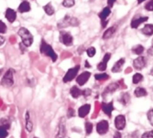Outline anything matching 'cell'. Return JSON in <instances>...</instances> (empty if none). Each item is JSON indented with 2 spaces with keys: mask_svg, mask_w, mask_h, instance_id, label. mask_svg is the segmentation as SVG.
I'll list each match as a JSON object with an SVG mask.
<instances>
[{
  "mask_svg": "<svg viewBox=\"0 0 153 138\" xmlns=\"http://www.w3.org/2000/svg\"><path fill=\"white\" fill-rule=\"evenodd\" d=\"M79 70H80V66L79 65L76 66H74V67H73V68H70L66 72V74L65 75V76L63 78V82L64 83H68V82L73 81L74 79V77L77 75Z\"/></svg>",
  "mask_w": 153,
  "mask_h": 138,
  "instance_id": "cell-6",
  "label": "cell"
},
{
  "mask_svg": "<svg viewBox=\"0 0 153 138\" xmlns=\"http://www.w3.org/2000/svg\"><path fill=\"white\" fill-rule=\"evenodd\" d=\"M66 134V128H65V119L62 118L59 121L58 125V129H57V134L56 138H65Z\"/></svg>",
  "mask_w": 153,
  "mask_h": 138,
  "instance_id": "cell-8",
  "label": "cell"
},
{
  "mask_svg": "<svg viewBox=\"0 0 153 138\" xmlns=\"http://www.w3.org/2000/svg\"><path fill=\"white\" fill-rule=\"evenodd\" d=\"M110 13H111V10H110V8L108 6V7H105V8L99 13V16H100V18L101 19V21H104V20L107 19V17H108Z\"/></svg>",
  "mask_w": 153,
  "mask_h": 138,
  "instance_id": "cell-25",
  "label": "cell"
},
{
  "mask_svg": "<svg viewBox=\"0 0 153 138\" xmlns=\"http://www.w3.org/2000/svg\"><path fill=\"white\" fill-rule=\"evenodd\" d=\"M6 31H7V27H6L5 23H4L3 21H1V20H0V34H4V33H5V32H6Z\"/></svg>",
  "mask_w": 153,
  "mask_h": 138,
  "instance_id": "cell-36",
  "label": "cell"
},
{
  "mask_svg": "<svg viewBox=\"0 0 153 138\" xmlns=\"http://www.w3.org/2000/svg\"><path fill=\"white\" fill-rule=\"evenodd\" d=\"M109 125L107 120H101L97 124V132L100 135H105L108 131Z\"/></svg>",
  "mask_w": 153,
  "mask_h": 138,
  "instance_id": "cell-10",
  "label": "cell"
},
{
  "mask_svg": "<svg viewBox=\"0 0 153 138\" xmlns=\"http://www.w3.org/2000/svg\"><path fill=\"white\" fill-rule=\"evenodd\" d=\"M33 138H38V137H33Z\"/></svg>",
  "mask_w": 153,
  "mask_h": 138,
  "instance_id": "cell-53",
  "label": "cell"
},
{
  "mask_svg": "<svg viewBox=\"0 0 153 138\" xmlns=\"http://www.w3.org/2000/svg\"><path fill=\"white\" fill-rule=\"evenodd\" d=\"M126 125V119L124 115H118L115 119V127L117 130L125 129Z\"/></svg>",
  "mask_w": 153,
  "mask_h": 138,
  "instance_id": "cell-7",
  "label": "cell"
},
{
  "mask_svg": "<svg viewBox=\"0 0 153 138\" xmlns=\"http://www.w3.org/2000/svg\"><path fill=\"white\" fill-rule=\"evenodd\" d=\"M43 9L45 11V13L48 15H49V16H51V15H53L55 13V8L53 7V5L51 4V3H48L47 4H45L43 6Z\"/></svg>",
  "mask_w": 153,
  "mask_h": 138,
  "instance_id": "cell-24",
  "label": "cell"
},
{
  "mask_svg": "<svg viewBox=\"0 0 153 138\" xmlns=\"http://www.w3.org/2000/svg\"><path fill=\"white\" fill-rule=\"evenodd\" d=\"M85 130H86L87 136H89V135L91 134V132H92V130H93V126H92V124H91V122L87 121V122L85 123Z\"/></svg>",
  "mask_w": 153,
  "mask_h": 138,
  "instance_id": "cell-33",
  "label": "cell"
},
{
  "mask_svg": "<svg viewBox=\"0 0 153 138\" xmlns=\"http://www.w3.org/2000/svg\"><path fill=\"white\" fill-rule=\"evenodd\" d=\"M113 138H122V135H121V133H119V132H116Z\"/></svg>",
  "mask_w": 153,
  "mask_h": 138,
  "instance_id": "cell-45",
  "label": "cell"
},
{
  "mask_svg": "<svg viewBox=\"0 0 153 138\" xmlns=\"http://www.w3.org/2000/svg\"><path fill=\"white\" fill-rule=\"evenodd\" d=\"M151 74H152V75H153V68L152 69V71H151Z\"/></svg>",
  "mask_w": 153,
  "mask_h": 138,
  "instance_id": "cell-51",
  "label": "cell"
},
{
  "mask_svg": "<svg viewBox=\"0 0 153 138\" xmlns=\"http://www.w3.org/2000/svg\"><path fill=\"white\" fill-rule=\"evenodd\" d=\"M148 17L147 16H144V17H140V18H137V19H134L132 22H131V27L134 28V29H136L141 23L144 22H147L148 21Z\"/></svg>",
  "mask_w": 153,
  "mask_h": 138,
  "instance_id": "cell-18",
  "label": "cell"
},
{
  "mask_svg": "<svg viewBox=\"0 0 153 138\" xmlns=\"http://www.w3.org/2000/svg\"><path fill=\"white\" fill-rule=\"evenodd\" d=\"M145 9L148 10V11H153V0H151L150 2H148L146 4H145Z\"/></svg>",
  "mask_w": 153,
  "mask_h": 138,
  "instance_id": "cell-39",
  "label": "cell"
},
{
  "mask_svg": "<svg viewBox=\"0 0 153 138\" xmlns=\"http://www.w3.org/2000/svg\"><path fill=\"white\" fill-rule=\"evenodd\" d=\"M110 58H111V54H110V53H107V54L104 56L102 61L98 65V69H99L100 71H105V70L107 69V66H108V61Z\"/></svg>",
  "mask_w": 153,
  "mask_h": 138,
  "instance_id": "cell-14",
  "label": "cell"
},
{
  "mask_svg": "<svg viewBox=\"0 0 153 138\" xmlns=\"http://www.w3.org/2000/svg\"><path fill=\"white\" fill-rule=\"evenodd\" d=\"M19 47H20V49H22V52L23 53V52L25 51V48H26V47H25V46H24V45H23L22 42L19 44Z\"/></svg>",
  "mask_w": 153,
  "mask_h": 138,
  "instance_id": "cell-43",
  "label": "cell"
},
{
  "mask_svg": "<svg viewBox=\"0 0 153 138\" xmlns=\"http://www.w3.org/2000/svg\"><path fill=\"white\" fill-rule=\"evenodd\" d=\"M79 25V21L77 18L75 17H71L70 15H65L58 23H57V27L59 29L61 28H65L68 26H78Z\"/></svg>",
  "mask_w": 153,
  "mask_h": 138,
  "instance_id": "cell-3",
  "label": "cell"
},
{
  "mask_svg": "<svg viewBox=\"0 0 153 138\" xmlns=\"http://www.w3.org/2000/svg\"><path fill=\"white\" fill-rule=\"evenodd\" d=\"M129 101H130V95H129V93H127V92L122 93L121 98H120V102L123 105H126L129 102Z\"/></svg>",
  "mask_w": 153,
  "mask_h": 138,
  "instance_id": "cell-27",
  "label": "cell"
},
{
  "mask_svg": "<svg viewBox=\"0 0 153 138\" xmlns=\"http://www.w3.org/2000/svg\"><path fill=\"white\" fill-rule=\"evenodd\" d=\"M133 52L134 53H135L136 55H142L143 53V51H144V48H143V46H142V45H137V46H135L134 48H133Z\"/></svg>",
  "mask_w": 153,
  "mask_h": 138,
  "instance_id": "cell-29",
  "label": "cell"
},
{
  "mask_svg": "<svg viewBox=\"0 0 153 138\" xmlns=\"http://www.w3.org/2000/svg\"><path fill=\"white\" fill-rule=\"evenodd\" d=\"M0 126L3 127V128H6L8 130L10 128V127H11V121L8 119L3 118L0 120Z\"/></svg>",
  "mask_w": 153,
  "mask_h": 138,
  "instance_id": "cell-28",
  "label": "cell"
},
{
  "mask_svg": "<svg viewBox=\"0 0 153 138\" xmlns=\"http://www.w3.org/2000/svg\"><path fill=\"white\" fill-rule=\"evenodd\" d=\"M108 74H98L95 75V79L98 81H105L107 79H108Z\"/></svg>",
  "mask_w": 153,
  "mask_h": 138,
  "instance_id": "cell-32",
  "label": "cell"
},
{
  "mask_svg": "<svg viewBox=\"0 0 153 138\" xmlns=\"http://www.w3.org/2000/svg\"><path fill=\"white\" fill-rule=\"evenodd\" d=\"M119 88V84L118 83H113V84H110L104 91L102 96H106L109 93H113L114 92H116L117 89Z\"/></svg>",
  "mask_w": 153,
  "mask_h": 138,
  "instance_id": "cell-17",
  "label": "cell"
},
{
  "mask_svg": "<svg viewBox=\"0 0 153 138\" xmlns=\"http://www.w3.org/2000/svg\"><path fill=\"white\" fill-rule=\"evenodd\" d=\"M142 138H153V130H151L149 132H145L143 134Z\"/></svg>",
  "mask_w": 153,
  "mask_h": 138,
  "instance_id": "cell-40",
  "label": "cell"
},
{
  "mask_svg": "<svg viewBox=\"0 0 153 138\" xmlns=\"http://www.w3.org/2000/svg\"><path fill=\"white\" fill-rule=\"evenodd\" d=\"M74 115H75L74 110L72 109V108H69L68 110H67V118H68V119H71V118L74 117Z\"/></svg>",
  "mask_w": 153,
  "mask_h": 138,
  "instance_id": "cell-38",
  "label": "cell"
},
{
  "mask_svg": "<svg viewBox=\"0 0 153 138\" xmlns=\"http://www.w3.org/2000/svg\"><path fill=\"white\" fill-rule=\"evenodd\" d=\"M85 66L86 67H91V65L88 63V61H85Z\"/></svg>",
  "mask_w": 153,
  "mask_h": 138,
  "instance_id": "cell-48",
  "label": "cell"
},
{
  "mask_svg": "<svg viewBox=\"0 0 153 138\" xmlns=\"http://www.w3.org/2000/svg\"><path fill=\"white\" fill-rule=\"evenodd\" d=\"M17 33L22 39V43L26 48L31 46V44L33 43V36L28 29H26L25 27H21L18 30Z\"/></svg>",
  "mask_w": 153,
  "mask_h": 138,
  "instance_id": "cell-1",
  "label": "cell"
},
{
  "mask_svg": "<svg viewBox=\"0 0 153 138\" xmlns=\"http://www.w3.org/2000/svg\"><path fill=\"white\" fill-rule=\"evenodd\" d=\"M125 138H137V136L135 133H133V134H130L128 136H126Z\"/></svg>",
  "mask_w": 153,
  "mask_h": 138,
  "instance_id": "cell-42",
  "label": "cell"
},
{
  "mask_svg": "<svg viewBox=\"0 0 153 138\" xmlns=\"http://www.w3.org/2000/svg\"><path fill=\"white\" fill-rule=\"evenodd\" d=\"M91 75V74L90 72H88V71H85V72L82 73L80 75L77 76V78H76V83H77L79 85H81V86L84 85V84L87 83V81L90 79Z\"/></svg>",
  "mask_w": 153,
  "mask_h": 138,
  "instance_id": "cell-11",
  "label": "cell"
},
{
  "mask_svg": "<svg viewBox=\"0 0 153 138\" xmlns=\"http://www.w3.org/2000/svg\"><path fill=\"white\" fill-rule=\"evenodd\" d=\"M148 93H147V91L144 89V88H143V87H137L136 89H135V91H134V95L136 96V97H138V98H140V97H144V96H146Z\"/></svg>",
  "mask_w": 153,
  "mask_h": 138,
  "instance_id": "cell-26",
  "label": "cell"
},
{
  "mask_svg": "<svg viewBox=\"0 0 153 138\" xmlns=\"http://www.w3.org/2000/svg\"><path fill=\"white\" fill-rule=\"evenodd\" d=\"M152 48H153V41H152Z\"/></svg>",
  "mask_w": 153,
  "mask_h": 138,
  "instance_id": "cell-52",
  "label": "cell"
},
{
  "mask_svg": "<svg viewBox=\"0 0 153 138\" xmlns=\"http://www.w3.org/2000/svg\"><path fill=\"white\" fill-rule=\"evenodd\" d=\"M30 9H31L30 4V2H28V1H22V2L19 4V6H18V12L21 13H28V12L30 11Z\"/></svg>",
  "mask_w": 153,
  "mask_h": 138,
  "instance_id": "cell-15",
  "label": "cell"
},
{
  "mask_svg": "<svg viewBox=\"0 0 153 138\" xmlns=\"http://www.w3.org/2000/svg\"><path fill=\"white\" fill-rule=\"evenodd\" d=\"M95 53H96V48H95L94 47H91V48H89L87 49V55H88V57H94Z\"/></svg>",
  "mask_w": 153,
  "mask_h": 138,
  "instance_id": "cell-35",
  "label": "cell"
},
{
  "mask_svg": "<svg viewBox=\"0 0 153 138\" xmlns=\"http://www.w3.org/2000/svg\"><path fill=\"white\" fill-rule=\"evenodd\" d=\"M147 118H148V119H149L151 125L153 126V109H151V110L148 111V113H147Z\"/></svg>",
  "mask_w": 153,
  "mask_h": 138,
  "instance_id": "cell-37",
  "label": "cell"
},
{
  "mask_svg": "<svg viewBox=\"0 0 153 138\" xmlns=\"http://www.w3.org/2000/svg\"><path fill=\"white\" fill-rule=\"evenodd\" d=\"M74 4H75V0H63V2H62L63 6L67 7V8L73 7L74 5Z\"/></svg>",
  "mask_w": 153,
  "mask_h": 138,
  "instance_id": "cell-31",
  "label": "cell"
},
{
  "mask_svg": "<svg viewBox=\"0 0 153 138\" xmlns=\"http://www.w3.org/2000/svg\"><path fill=\"white\" fill-rule=\"evenodd\" d=\"M59 41L61 43H63L64 45L69 47V46L73 45L74 38H73V36L71 35L70 32H67V31H61L60 34H59Z\"/></svg>",
  "mask_w": 153,
  "mask_h": 138,
  "instance_id": "cell-5",
  "label": "cell"
},
{
  "mask_svg": "<svg viewBox=\"0 0 153 138\" xmlns=\"http://www.w3.org/2000/svg\"><path fill=\"white\" fill-rule=\"evenodd\" d=\"M145 0H138V4H141V3H143V2H144Z\"/></svg>",
  "mask_w": 153,
  "mask_h": 138,
  "instance_id": "cell-49",
  "label": "cell"
},
{
  "mask_svg": "<svg viewBox=\"0 0 153 138\" xmlns=\"http://www.w3.org/2000/svg\"><path fill=\"white\" fill-rule=\"evenodd\" d=\"M2 72H3V69H0V75H1V74H2Z\"/></svg>",
  "mask_w": 153,
  "mask_h": 138,
  "instance_id": "cell-50",
  "label": "cell"
},
{
  "mask_svg": "<svg viewBox=\"0 0 153 138\" xmlns=\"http://www.w3.org/2000/svg\"><path fill=\"white\" fill-rule=\"evenodd\" d=\"M13 75H14V70L13 68H9L4 73V76L1 79V84L4 87H11L14 84Z\"/></svg>",
  "mask_w": 153,
  "mask_h": 138,
  "instance_id": "cell-4",
  "label": "cell"
},
{
  "mask_svg": "<svg viewBox=\"0 0 153 138\" xmlns=\"http://www.w3.org/2000/svg\"><path fill=\"white\" fill-rule=\"evenodd\" d=\"M125 62H126L125 58H120V59L114 65V66L112 67V72H113V73H119V72H121V71H122V67H123Z\"/></svg>",
  "mask_w": 153,
  "mask_h": 138,
  "instance_id": "cell-19",
  "label": "cell"
},
{
  "mask_svg": "<svg viewBox=\"0 0 153 138\" xmlns=\"http://www.w3.org/2000/svg\"><path fill=\"white\" fill-rule=\"evenodd\" d=\"M10 40H11V42H12V43H15L16 39H15V37H14V36H11Z\"/></svg>",
  "mask_w": 153,
  "mask_h": 138,
  "instance_id": "cell-47",
  "label": "cell"
},
{
  "mask_svg": "<svg viewBox=\"0 0 153 138\" xmlns=\"http://www.w3.org/2000/svg\"><path fill=\"white\" fill-rule=\"evenodd\" d=\"M4 40H4V38L0 34V46H2V45L4 43Z\"/></svg>",
  "mask_w": 153,
  "mask_h": 138,
  "instance_id": "cell-46",
  "label": "cell"
},
{
  "mask_svg": "<svg viewBox=\"0 0 153 138\" xmlns=\"http://www.w3.org/2000/svg\"><path fill=\"white\" fill-rule=\"evenodd\" d=\"M25 128L28 132H31L33 129V124L30 119V112L26 111V115H25Z\"/></svg>",
  "mask_w": 153,
  "mask_h": 138,
  "instance_id": "cell-21",
  "label": "cell"
},
{
  "mask_svg": "<svg viewBox=\"0 0 153 138\" xmlns=\"http://www.w3.org/2000/svg\"><path fill=\"white\" fill-rule=\"evenodd\" d=\"M115 2H116V0H108V6L112 7Z\"/></svg>",
  "mask_w": 153,
  "mask_h": 138,
  "instance_id": "cell-44",
  "label": "cell"
},
{
  "mask_svg": "<svg viewBox=\"0 0 153 138\" xmlns=\"http://www.w3.org/2000/svg\"><path fill=\"white\" fill-rule=\"evenodd\" d=\"M142 32L146 36H152L153 35V25L152 24H146L143 29Z\"/></svg>",
  "mask_w": 153,
  "mask_h": 138,
  "instance_id": "cell-23",
  "label": "cell"
},
{
  "mask_svg": "<svg viewBox=\"0 0 153 138\" xmlns=\"http://www.w3.org/2000/svg\"><path fill=\"white\" fill-rule=\"evenodd\" d=\"M147 66V59L144 57H138L134 60V67L136 70H142Z\"/></svg>",
  "mask_w": 153,
  "mask_h": 138,
  "instance_id": "cell-9",
  "label": "cell"
},
{
  "mask_svg": "<svg viewBox=\"0 0 153 138\" xmlns=\"http://www.w3.org/2000/svg\"><path fill=\"white\" fill-rule=\"evenodd\" d=\"M8 137L7 129L0 126V138H6Z\"/></svg>",
  "mask_w": 153,
  "mask_h": 138,
  "instance_id": "cell-34",
  "label": "cell"
},
{
  "mask_svg": "<svg viewBox=\"0 0 153 138\" xmlns=\"http://www.w3.org/2000/svg\"><path fill=\"white\" fill-rule=\"evenodd\" d=\"M39 51L41 54L47 56V57H49L53 62H56V59H57V55L56 53L54 51L53 48L48 44L44 40H41V42H40V46H39Z\"/></svg>",
  "mask_w": 153,
  "mask_h": 138,
  "instance_id": "cell-2",
  "label": "cell"
},
{
  "mask_svg": "<svg viewBox=\"0 0 153 138\" xmlns=\"http://www.w3.org/2000/svg\"><path fill=\"white\" fill-rule=\"evenodd\" d=\"M143 79V75H141V74H135V75L133 76V83H134V84H139L140 82H142Z\"/></svg>",
  "mask_w": 153,
  "mask_h": 138,
  "instance_id": "cell-30",
  "label": "cell"
},
{
  "mask_svg": "<svg viewBox=\"0 0 153 138\" xmlns=\"http://www.w3.org/2000/svg\"><path fill=\"white\" fill-rule=\"evenodd\" d=\"M116 31H117V26H116V25H114V26H112V27L108 28V29L104 32V34H103L102 38H103L104 40L110 39V38L114 35V33L116 32Z\"/></svg>",
  "mask_w": 153,
  "mask_h": 138,
  "instance_id": "cell-20",
  "label": "cell"
},
{
  "mask_svg": "<svg viewBox=\"0 0 153 138\" xmlns=\"http://www.w3.org/2000/svg\"><path fill=\"white\" fill-rule=\"evenodd\" d=\"M91 91L90 89H85V90L82 91V95L84 96V97H87V96L91 95Z\"/></svg>",
  "mask_w": 153,
  "mask_h": 138,
  "instance_id": "cell-41",
  "label": "cell"
},
{
  "mask_svg": "<svg viewBox=\"0 0 153 138\" xmlns=\"http://www.w3.org/2000/svg\"><path fill=\"white\" fill-rule=\"evenodd\" d=\"M70 93H71V95H72V97L73 98H74V99H78L82 94V90H80L77 86H73L72 88H71V90H70Z\"/></svg>",
  "mask_w": 153,
  "mask_h": 138,
  "instance_id": "cell-22",
  "label": "cell"
},
{
  "mask_svg": "<svg viewBox=\"0 0 153 138\" xmlns=\"http://www.w3.org/2000/svg\"><path fill=\"white\" fill-rule=\"evenodd\" d=\"M101 108L103 110V111L105 112V114L108 117H111L112 115V111L114 110V105H113V101H110L108 103L106 102H102L101 104Z\"/></svg>",
  "mask_w": 153,
  "mask_h": 138,
  "instance_id": "cell-13",
  "label": "cell"
},
{
  "mask_svg": "<svg viewBox=\"0 0 153 138\" xmlns=\"http://www.w3.org/2000/svg\"><path fill=\"white\" fill-rule=\"evenodd\" d=\"M4 17L6 18V20L10 22L13 23L15 22L16 18H17V13L16 12L12 9V8H6L5 12H4Z\"/></svg>",
  "mask_w": 153,
  "mask_h": 138,
  "instance_id": "cell-12",
  "label": "cell"
},
{
  "mask_svg": "<svg viewBox=\"0 0 153 138\" xmlns=\"http://www.w3.org/2000/svg\"><path fill=\"white\" fill-rule=\"evenodd\" d=\"M91 110V105L90 104H84L82 107L79 108L78 110V115L80 118H85Z\"/></svg>",
  "mask_w": 153,
  "mask_h": 138,
  "instance_id": "cell-16",
  "label": "cell"
}]
</instances>
